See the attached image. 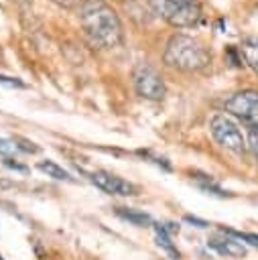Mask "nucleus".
I'll return each mask as SVG.
<instances>
[{
  "instance_id": "3",
  "label": "nucleus",
  "mask_w": 258,
  "mask_h": 260,
  "mask_svg": "<svg viewBox=\"0 0 258 260\" xmlns=\"http://www.w3.org/2000/svg\"><path fill=\"white\" fill-rule=\"evenodd\" d=\"M209 130L211 136L215 138V142L236 154H244L246 152V138L240 130V126L228 116V114H215L209 122Z\"/></svg>"
},
{
  "instance_id": "20",
  "label": "nucleus",
  "mask_w": 258,
  "mask_h": 260,
  "mask_svg": "<svg viewBox=\"0 0 258 260\" xmlns=\"http://www.w3.org/2000/svg\"><path fill=\"white\" fill-rule=\"evenodd\" d=\"M185 221H189V223H193L197 228H207L209 225L205 219H199V217H193V215H185Z\"/></svg>"
},
{
  "instance_id": "13",
  "label": "nucleus",
  "mask_w": 258,
  "mask_h": 260,
  "mask_svg": "<svg viewBox=\"0 0 258 260\" xmlns=\"http://www.w3.org/2000/svg\"><path fill=\"white\" fill-rule=\"evenodd\" d=\"M154 232H156V242H158V246H163L175 260H179V250H177L175 244L171 242V234L163 228V223H154Z\"/></svg>"
},
{
  "instance_id": "7",
  "label": "nucleus",
  "mask_w": 258,
  "mask_h": 260,
  "mask_svg": "<svg viewBox=\"0 0 258 260\" xmlns=\"http://www.w3.org/2000/svg\"><path fill=\"white\" fill-rule=\"evenodd\" d=\"M89 181L95 187H100L104 193H110V195L126 197V195H134L136 193V187L130 181H126V179H122L118 175H112L108 171H93V173H89Z\"/></svg>"
},
{
  "instance_id": "16",
  "label": "nucleus",
  "mask_w": 258,
  "mask_h": 260,
  "mask_svg": "<svg viewBox=\"0 0 258 260\" xmlns=\"http://www.w3.org/2000/svg\"><path fill=\"white\" fill-rule=\"evenodd\" d=\"M14 142H16V146H18L20 152H30V154H35V152L41 150L35 142H30V140H26V138H20V136H14Z\"/></svg>"
},
{
  "instance_id": "5",
  "label": "nucleus",
  "mask_w": 258,
  "mask_h": 260,
  "mask_svg": "<svg viewBox=\"0 0 258 260\" xmlns=\"http://www.w3.org/2000/svg\"><path fill=\"white\" fill-rule=\"evenodd\" d=\"M132 79H134V87H136L138 95H142L146 100H152V102H158V100L165 98L163 75L150 63H138L134 67Z\"/></svg>"
},
{
  "instance_id": "23",
  "label": "nucleus",
  "mask_w": 258,
  "mask_h": 260,
  "mask_svg": "<svg viewBox=\"0 0 258 260\" xmlns=\"http://www.w3.org/2000/svg\"><path fill=\"white\" fill-rule=\"evenodd\" d=\"M0 260H4V258H2V256H0Z\"/></svg>"
},
{
  "instance_id": "19",
  "label": "nucleus",
  "mask_w": 258,
  "mask_h": 260,
  "mask_svg": "<svg viewBox=\"0 0 258 260\" xmlns=\"http://www.w3.org/2000/svg\"><path fill=\"white\" fill-rule=\"evenodd\" d=\"M4 167H8V169H14V171H18V173H28V167H26V165L14 162L12 158H4Z\"/></svg>"
},
{
  "instance_id": "4",
  "label": "nucleus",
  "mask_w": 258,
  "mask_h": 260,
  "mask_svg": "<svg viewBox=\"0 0 258 260\" xmlns=\"http://www.w3.org/2000/svg\"><path fill=\"white\" fill-rule=\"evenodd\" d=\"M160 16L175 28H189L201 20V4L197 0H163Z\"/></svg>"
},
{
  "instance_id": "21",
  "label": "nucleus",
  "mask_w": 258,
  "mask_h": 260,
  "mask_svg": "<svg viewBox=\"0 0 258 260\" xmlns=\"http://www.w3.org/2000/svg\"><path fill=\"white\" fill-rule=\"evenodd\" d=\"M53 2L59 4V6H63V8H73V6H77L79 0H53Z\"/></svg>"
},
{
  "instance_id": "12",
  "label": "nucleus",
  "mask_w": 258,
  "mask_h": 260,
  "mask_svg": "<svg viewBox=\"0 0 258 260\" xmlns=\"http://www.w3.org/2000/svg\"><path fill=\"white\" fill-rule=\"evenodd\" d=\"M39 171H43V173H47V177H53V179H59V181H73V177L53 160H41Z\"/></svg>"
},
{
  "instance_id": "11",
  "label": "nucleus",
  "mask_w": 258,
  "mask_h": 260,
  "mask_svg": "<svg viewBox=\"0 0 258 260\" xmlns=\"http://www.w3.org/2000/svg\"><path fill=\"white\" fill-rule=\"evenodd\" d=\"M116 213H118L122 219H126V221H130V223H134V225H150V223H152L150 215H148V213H144V211H138V209L118 207V209H116Z\"/></svg>"
},
{
  "instance_id": "15",
  "label": "nucleus",
  "mask_w": 258,
  "mask_h": 260,
  "mask_svg": "<svg viewBox=\"0 0 258 260\" xmlns=\"http://www.w3.org/2000/svg\"><path fill=\"white\" fill-rule=\"evenodd\" d=\"M225 57L232 61L234 67H242V65H244V57H242V53H240V47L228 45V47H225Z\"/></svg>"
},
{
  "instance_id": "6",
  "label": "nucleus",
  "mask_w": 258,
  "mask_h": 260,
  "mask_svg": "<svg viewBox=\"0 0 258 260\" xmlns=\"http://www.w3.org/2000/svg\"><path fill=\"white\" fill-rule=\"evenodd\" d=\"M225 112L244 120L248 126H258V91L256 89H242L232 93L223 102Z\"/></svg>"
},
{
  "instance_id": "9",
  "label": "nucleus",
  "mask_w": 258,
  "mask_h": 260,
  "mask_svg": "<svg viewBox=\"0 0 258 260\" xmlns=\"http://www.w3.org/2000/svg\"><path fill=\"white\" fill-rule=\"evenodd\" d=\"M240 53L244 57V63L258 73V35L246 37L240 45Z\"/></svg>"
},
{
  "instance_id": "2",
  "label": "nucleus",
  "mask_w": 258,
  "mask_h": 260,
  "mask_svg": "<svg viewBox=\"0 0 258 260\" xmlns=\"http://www.w3.org/2000/svg\"><path fill=\"white\" fill-rule=\"evenodd\" d=\"M163 59L169 67L179 71H201L211 63V53L195 37L173 35L167 43Z\"/></svg>"
},
{
  "instance_id": "1",
  "label": "nucleus",
  "mask_w": 258,
  "mask_h": 260,
  "mask_svg": "<svg viewBox=\"0 0 258 260\" xmlns=\"http://www.w3.org/2000/svg\"><path fill=\"white\" fill-rule=\"evenodd\" d=\"M79 22L89 43L100 49H112L122 41L120 18L104 0H83L79 4Z\"/></svg>"
},
{
  "instance_id": "22",
  "label": "nucleus",
  "mask_w": 258,
  "mask_h": 260,
  "mask_svg": "<svg viewBox=\"0 0 258 260\" xmlns=\"http://www.w3.org/2000/svg\"><path fill=\"white\" fill-rule=\"evenodd\" d=\"M12 2H18V4H30L33 0H12Z\"/></svg>"
},
{
  "instance_id": "8",
  "label": "nucleus",
  "mask_w": 258,
  "mask_h": 260,
  "mask_svg": "<svg viewBox=\"0 0 258 260\" xmlns=\"http://www.w3.org/2000/svg\"><path fill=\"white\" fill-rule=\"evenodd\" d=\"M209 248H213L215 252L219 254H225V256H232V258H244L246 256V248L242 242L230 238L228 232H221V236L217 238H211L209 240Z\"/></svg>"
},
{
  "instance_id": "10",
  "label": "nucleus",
  "mask_w": 258,
  "mask_h": 260,
  "mask_svg": "<svg viewBox=\"0 0 258 260\" xmlns=\"http://www.w3.org/2000/svg\"><path fill=\"white\" fill-rule=\"evenodd\" d=\"M193 181L197 183V187L201 189V191H205V193H211V195H217V197H230V193L228 191H223L211 177H207V175H201V173H193Z\"/></svg>"
},
{
  "instance_id": "14",
  "label": "nucleus",
  "mask_w": 258,
  "mask_h": 260,
  "mask_svg": "<svg viewBox=\"0 0 258 260\" xmlns=\"http://www.w3.org/2000/svg\"><path fill=\"white\" fill-rule=\"evenodd\" d=\"M0 152L4 154V158H10L12 154H16L20 150H18L14 138H0Z\"/></svg>"
},
{
  "instance_id": "17",
  "label": "nucleus",
  "mask_w": 258,
  "mask_h": 260,
  "mask_svg": "<svg viewBox=\"0 0 258 260\" xmlns=\"http://www.w3.org/2000/svg\"><path fill=\"white\" fill-rule=\"evenodd\" d=\"M248 146H250V150L254 152V156L258 158V126H250V132H248Z\"/></svg>"
},
{
  "instance_id": "18",
  "label": "nucleus",
  "mask_w": 258,
  "mask_h": 260,
  "mask_svg": "<svg viewBox=\"0 0 258 260\" xmlns=\"http://www.w3.org/2000/svg\"><path fill=\"white\" fill-rule=\"evenodd\" d=\"M0 83L6 87H26L24 81H20L18 77H8V75H0Z\"/></svg>"
}]
</instances>
